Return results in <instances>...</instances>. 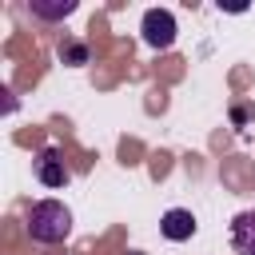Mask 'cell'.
Listing matches in <instances>:
<instances>
[{"label":"cell","mask_w":255,"mask_h":255,"mask_svg":"<svg viewBox=\"0 0 255 255\" xmlns=\"http://www.w3.org/2000/svg\"><path fill=\"white\" fill-rule=\"evenodd\" d=\"M159 231H163V239L183 243V239H191V235H195V215H191L187 207H171V211H163Z\"/></svg>","instance_id":"obj_4"},{"label":"cell","mask_w":255,"mask_h":255,"mask_svg":"<svg viewBox=\"0 0 255 255\" xmlns=\"http://www.w3.org/2000/svg\"><path fill=\"white\" fill-rule=\"evenodd\" d=\"M28 12L40 20H64L76 12V0H28Z\"/></svg>","instance_id":"obj_6"},{"label":"cell","mask_w":255,"mask_h":255,"mask_svg":"<svg viewBox=\"0 0 255 255\" xmlns=\"http://www.w3.org/2000/svg\"><path fill=\"white\" fill-rule=\"evenodd\" d=\"M60 60L72 64V68L88 64V44H84V40H64V44H60Z\"/></svg>","instance_id":"obj_7"},{"label":"cell","mask_w":255,"mask_h":255,"mask_svg":"<svg viewBox=\"0 0 255 255\" xmlns=\"http://www.w3.org/2000/svg\"><path fill=\"white\" fill-rule=\"evenodd\" d=\"M139 32H143V44H147V48L163 52V48L175 44V16H171L167 8H147L143 20H139Z\"/></svg>","instance_id":"obj_2"},{"label":"cell","mask_w":255,"mask_h":255,"mask_svg":"<svg viewBox=\"0 0 255 255\" xmlns=\"http://www.w3.org/2000/svg\"><path fill=\"white\" fill-rule=\"evenodd\" d=\"M231 247L239 255H255V207H247L231 219Z\"/></svg>","instance_id":"obj_5"},{"label":"cell","mask_w":255,"mask_h":255,"mask_svg":"<svg viewBox=\"0 0 255 255\" xmlns=\"http://www.w3.org/2000/svg\"><path fill=\"white\" fill-rule=\"evenodd\" d=\"M131 255H143V251H131Z\"/></svg>","instance_id":"obj_8"},{"label":"cell","mask_w":255,"mask_h":255,"mask_svg":"<svg viewBox=\"0 0 255 255\" xmlns=\"http://www.w3.org/2000/svg\"><path fill=\"white\" fill-rule=\"evenodd\" d=\"M28 235L36 243H64L72 235V211L60 199H36L28 207Z\"/></svg>","instance_id":"obj_1"},{"label":"cell","mask_w":255,"mask_h":255,"mask_svg":"<svg viewBox=\"0 0 255 255\" xmlns=\"http://www.w3.org/2000/svg\"><path fill=\"white\" fill-rule=\"evenodd\" d=\"M36 179H40L44 187H68L72 171H68V163H64L60 147H44V151L36 155Z\"/></svg>","instance_id":"obj_3"}]
</instances>
